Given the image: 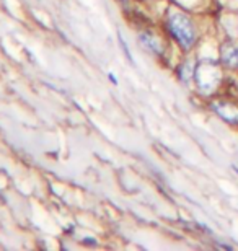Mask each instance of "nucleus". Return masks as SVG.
Wrapping results in <instances>:
<instances>
[{"instance_id": "3", "label": "nucleus", "mask_w": 238, "mask_h": 251, "mask_svg": "<svg viewBox=\"0 0 238 251\" xmlns=\"http://www.w3.org/2000/svg\"><path fill=\"white\" fill-rule=\"evenodd\" d=\"M222 62L230 69H238V46L235 44H224L222 46Z\"/></svg>"}, {"instance_id": "5", "label": "nucleus", "mask_w": 238, "mask_h": 251, "mask_svg": "<svg viewBox=\"0 0 238 251\" xmlns=\"http://www.w3.org/2000/svg\"><path fill=\"white\" fill-rule=\"evenodd\" d=\"M142 41H144L145 46L150 49V51H154L157 54L161 52V44H160V41L157 38L149 36V34H147V36H142Z\"/></svg>"}, {"instance_id": "2", "label": "nucleus", "mask_w": 238, "mask_h": 251, "mask_svg": "<svg viewBox=\"0 0 238 251\" xmlns=\"http://www.w3.org/2000/svg\"><path fill=\"white\" fill-rule=\"evenodd\" d=\"M196 80H197V87L201 92L209 93L215 88V85L220 80V70L212 65L211 62H201L194 70Z\"/></svg>"}, {"instance_id": "4", "label": "nucleus", "mask_w": 238, "mask_h": 251, "mask_svg": "<svg viewBox=\"0 0 238 251\" xmlns=\"http://www.w3.org/2000/svg\"><path fill=\"white\" fill-rule=\"evenodd\" d=\"M214 109L220 114L222 118L225 119V121L238 123V108L234 106V104H229V103H215L214 104Z\"/></svg>"}, {"instance_id": "1", "label": "nucleus", "mask_w": 238, "mask_h": 251, "mask_svg": "<svg viewBox=\"0 0 238 251\" xmlns=\"http://www.w3.org/2000/svg\"><path fill=\"white\" fill-rule=\"evenodd\" d=\"M168 28L183 49H191L196 41V29L191 20L180 10L171 8L168 13Z\"/></svg>"}]
</instances>
